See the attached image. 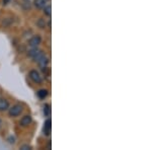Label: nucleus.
Listing matches in <instances>:
<instances>
[{"mask_svg": "<svg viewBox=\"0 0 152 150\" xmlns=\"http://www.w3.org/2000/svg\"><path fill=\"white\" fill-rule=\"evenodd\" d=\"M28 56L29 57H31L35 61L38 62L40 59L43 57V56H45V54L42 50L40 49H38V47H36V48H33L31 51H28Z\"/></svg>", "mask_w": 152, "mask_h": 150, "instance_id": "f257e3e1", "label": "nucleus"}, {"mask_svg": "<svg viewBox=\"0 0 152 150\" xmlns=\"http://www.w3.org/2000/svg\"><path fill=\"white\" fill-rule=\"evenodd\" d=\"M23 112V107L20 105H14L13 107L9 110V115L11 117H18V115H20V113Z\"/></svg>", "mask_w": 152, "mask_h": 150, "instance_id": "f03ea898", "label": "nucleus"}, {"mask_svg": "<svg viewBox=\"0 0 152 150\" xmlns=\"http://www.w3.org/2000/svg\"><path fill=\"white\" fill-rule=\"evenodd\" d=\"M29 78L36 83L42 82V76L40 75V73L37 72L36 70H31V72H29Z\"/></svg>", "mask_w": 152, "mask_h": 150, "instance_id": "7ed1b4c3", "label": "nucleus"}, {"mask_svg": "<svg viewBox=\"0 0 152 150\" xmlns=\"http://www.w3.org/2000/svg\"><path fill=\"white\" fill-rule=\"evenodd\" d=\"M41 44V37L40 36H34L33 38L29 40L28 45L31 47V48H36Z\"/></svg>", "mask_w": 152, "mask_h": 150, "instance_id": "20e7f679", "label": "nucleus"}, {"mask_svg": "<svg viewBox=\"0 0 152 150\" xmlns=\"http://www.w3.org/2000/svg\"><path fill=\"white\" fill-rule=\"evenodd\" d=\"M31 123V116H24V117H23V119L20 120V125L23 127H26L28 126L29 124Z\"/></svg>", "mask_w": 152, "mask_h": 150, "instance_id": "39448f33", "label": "nucleus"}, {"mask_svg": "<svg viewBox=\"0 0 152 150\" xmlns=\"http://www.w3.org/2000/svg\"><path fill=\"white\" fill-rule=\"evenodd\" d=\"M51 133V120H47L44 126V134L49 136Z\"/></svg>", "mask_w": 152, "mask_h": 150, "instance_id": "423d86ee", "label": "nucleus"}, {"mask_svg": "<svg viewBox=\"0 0 152 150\" xmlns=\"http://www.w3.org/2000/svg\"><path fill=\"white\" fill-rule=\"evenodd\" d=\"M9 108V102L4 98H0V110H6Z\"/></svg>", "mask_w": 152, "mask_h": 150, "instance_id": "0eeeda50", "label": "nucleus"}, {"mask_svg": "<svg viewBox=\"0 0 152 150\" xmlns=\"http://www.w3.org/2000/svg\"><path fill=\"white\" fill-rule=\"evenodd\" d=\"M38 63H39V65H40L42 68H45V67H47V65L49 63V59L46 57V55H45L38 61Z\"/></svg>", "mask_w": 152, "mask_h": 150, "instance_id": "6e6552de", "label": "nucleus"}, {"mask_svg": "<svg viewBox=\"0 0 152 150\" xmlns=\"http://www.w3.org/2000/svg\"><path fill=\"white\" fill-rule=\"evenodd\" d=\"M48 0H35V5L38 8H44L47 4Z\"/></svg>", "mask_w": 152, "mask_h": 150, "instance_id": "1a4fd4ad", "label": "nucleus"}, {"mask_svg": "<svg viewBox=\"0 0 152 150\" xmlns=\"http://www.w3.org/2000/svg\"><path fill=\"white\" fill-rule=\"evenodd\" d=\"M48 95V90L47 89H41L38 92V97L40 98H45Z\"/></svg>", "mask_w": 152, "mask_h": 150, "instance_id": "9d476101", "label": "nucleus"}, {"mask_svg": "<svg viewBox=\"0 0 152 150\" xmlns=\"http://www.w3.org/2000/svg\"><path fill=\"white\" fill-rule=\"evenodd\" d=\"M44 114H45V116H50L51 109H50V105H46L45 107H44Z\"/></svg>", "mask_w": 152, "mask_h": 150, "instance_id": "9b49d317", "label": "nucleus"}, {"mask_svg": "<svg viewBox=\"0 0 152 150\" xmlns=\"http://www.w3.org/2000/svg\"><path fill=\"white\" fill-rule=\"evenodd\" d=\"M44 12H45L46 15L51 16V6L50 5H46L44 7Z\"/></svg>", "mask_w": 152, "mask_h": 150, "instance_id": "f8f14e48", "label": "nucleus"}, {"mask_svg": "<svg viewBox=\"0 0 152 150\" xmlns=\"http://www.w3.org/2000/svg\"><path fill=\"white\" fill-rule=\"evenodd\" d=\"M38 24H39V26H40L41 29H44L46 26V23H43V20H42V19H40V20L38 21Z\"/></svg>", "mask_w": 152, "mask_h": 150, "instance_id": "ddd939ff", "label": "nucleus"}, {"mask_svg": "<svg viewBox=\"0 0 152 150\" xmlns=\"http://www.w3.org/2000/svg\"><path fill=\"white\" fill-rule=\"evenodd\" d=\"M31 147L28 146V145H23V146H21V149H23V150H26V149H29Z\"/></svg>", "mask_w": 152, "mask_h": 150, "instance_id": "4468645a", "label": "nucleus"}, {"mask_svg": "<svg viewBox=\"0 0 152 150\" xmlns=\"http://www.w3.org/2000/svg\"><path fill=\"white\" fill-rule=\"evenodd\" d=\"M14 140H15L14 139V137H12V138L10 137V138H9V143H14V142H15Z\"/></svg>", "mask_w": 152, "mask_h": 150, "instance_id": "2eb2a0df", "label": "nucleus"}, {"mask_svg": "<svg viewBox=\"0 0 152 150\" xmlns=\"http://www.w3.org/2000/svg\"><path fill=\"white\" fill-rule=\"evenodd\" d=\"M0 126H1V121H0Z\"/></svg>", "mask_w": 152, "mask_h": 150, "instance_id": "dca6fc26", "label": "nucleus"}]
</instances>
